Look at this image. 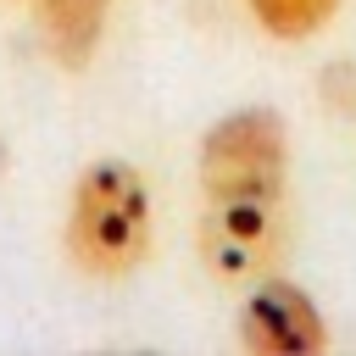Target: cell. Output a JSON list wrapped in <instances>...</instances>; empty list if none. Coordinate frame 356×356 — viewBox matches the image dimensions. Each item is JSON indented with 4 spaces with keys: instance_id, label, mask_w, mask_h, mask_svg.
Masks as SVG:
<instances>
[{
    "instance_id": "obj_1",
    "label": "cell",
    "mask_w": 356,
    "mask_h": 356,
    "mask_svg": "<svg viewBox=\"0 0 356 356\" xmlns=\"http://www.w3.org/2000/svg\"><path fill=\"white\" fill-rule=\"evenodd\" d=\"M156 245L150 184L134 161L100 156L78 172L67 200V256L89 278H128Z\"/></svg>"
},
{
    "instance_id": "obj_2",
    "label": "cell",
    "mask_w": 356,
    "mask_h": 356,
    "mask_svg": "<svg viewBox=\"0 0 356 356\" xmlns=\"http://www.w3.org/2000/svg\"><path fill=\"white\" fill-rule=\"evenodd\" d=\"M195 172L211 195H284L289 178V122L273 106L222 111L195 150Z\"/></svg>"
},
{
    "instance_id": "obj_3",
    "label": "cell",
    "mask_w": 356,
    "mask_h": 356,
    "mask_svg": "<svg viewBox=\"0 0 356 356\" xmlns=\"http://www.w3.org/2000/svg\"><path fill=\"white\" fill-rule=\"evenodd\" d=\"M195 250L217 284H256L278 273L289 250L284 195H211L195 222Z\"/></svg>"
},
{
    "instance_id": "obj_4",
    "label": "cell",
    "mask_w": 356,
    "mask_h": 356,
    "mask_svg": "<svg viewBox=\"0 0 356 356\" xmlns=\"http://www.w3.org/2000/svg\"><path fill=\"white\" fill-rule=\"evenodd\" d=\"M239 345L250 356H323L328 323L300 284L267 273L250 284V295L239 306Z\"/></svg>"
},
{
    "instance_id": "obj_5",
    "label": "cell",
    "mask_w": 356,
    "mask_h": 356,
    "mask_svg": "<svg viewBox=\"0 0 356 356\" xmlns=\"http://www.w3.org/2000/svg\"><path fill=\"white\" fill-rule=\"evenodd\" d=\"M117 0H33V28L44 39V56L61 72H83L106 39Z\"/></svg>"
},
{
    "instance_id": "obj_6",
    "label": "cell",
    "mask_w": 356,
    "mask_h": 356,
    "mask_svg": "<svg viewBox=\"0 0 356 356\" xmlns=\"http://www.w3.org/2000/svg\"><path fill=\"white\" fill-rule=\"evenodd\" d=\"M245 11H250V22H256L267 39L300 44V39H312V33H323V28L334 22L339 0H245Z\"/></svg>"
},
{
    "instance_id": "obj_7",
    "label": "cell",
    "mask_w": 356,
    "mask_h": 356,
    "mask_svg": "<svg viewBox=\"0 0 356 356\" xmlns=\"http://www.w3.org/2000/svg\"><path fill=\"white\" fill-rule=\"evenodd\" d=\"M317 100L334 117H356V61H328L317 78Z\"/></svg>"
},
{
    "instance_id": "obj_8",
    "label": "cell",
    "mask_w": 356,
    "mask_h": 356,
    "mask_svg": "<svg viewBox=\"0 0 356 356\" xmlns=\"http://www.w3.org/2000/svg\"><path fill=\"white\" fill-rule=\"evenodd\" d=\"M0 172H6V134H0Z\"/></svg>"
}]
</instances>
